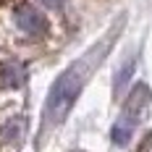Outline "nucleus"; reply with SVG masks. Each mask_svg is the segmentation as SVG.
Wrapping results in <instances>:
<instances>
[{"mask_svg": "<svg viewBox=\"0 0 152 152\" xmlns=\"http://www.w3.org/2000/svg\"><path fill=\"white\" fill-rule=\"evenodd\" d=\"M123 24H126V16H121V18L107 29V34L100 42H94L79 61H74L55 81H53V87L47 92V100H45V110H42V131H50V129H55V126H61V123L66 121V115H68V110L74 107L76 97L81 94L84 84H87L89 76L94 74V68L102 63V58L107 55V50L113 47L118 31L123 29Z\"/></svg>", "mask_w": 152, "mask_h": 152, "instance_id": "f257e3e1", "label": "nucleus"}, {"mask_svg": "<svg viewBox=\"0 0 152 152\" xmlns=\"http://www.w3.org/2000/svg\"><path fill=\"white\" fill-rule=\"evenodd\" d=\"M134 129H137V123L121 115V118L115 121V126H113L110 137H113V142H115L118 147H123V144H129V139H131V134H134Z\"/></svg>", "mask_w": 152, "mask_h": 152, "instance_id": "423d86ee", "label": "nucleus"}, {"mask_svg": "<svg viewBox=\"0 0 152 152\" xmlns=\"http://www.w3.org/2000/svg\"><path fill=\"white\" fill-rule=\"evenodd\" d=\"M42 5H47V8H53V11H61L63 8V0H39Z\"/></svg>", "mask_w": 152, "mask_h": 152, "instance_id": "6e6552de", "label": "nucleus"}, {"mask_svg": "<svg viewBox=\"0 0 152 152\" xmlns=\"http://www.w3.org/2000/svg\"><path fill=\"white\" fill-rule=\"evenodd\" d=\"M0 79H3L5 87H21L26 81V68L18 61H5L0 66Z\"/></svg>", "mask_w": 152, "mask_h": 152, "instance_id": "39448f33", "label": "nucleus"}, {"mask_svg": "<svg viewBox=\"0 0 152 152\" xmlns=\"http://www.w3.org/2000/svg\"><path fill=\"white\" fill-rule=\"evenodd\" d=\"M13 21H16V26L24 31V34H29V37H39V34L47 31L45 16L39 13L34 5H18L16 13H13Z\"/></svg>", "mask_w": 152, "mask_h": 152, "instance_id": "f03ea898", "label": "nucleus"}, {"mask_svg": "<svg viewBox=\"0 0 152 152\" xmlns=\"http://www.w3.org/2000/svg\"><path fill=\"white\" fill-rule=\"evenodd\" d=\"M24 131H26V121H24L21 115L5 121L3 129H0V144H5V147H18L21 139H24Z\"/></svg>", "mask_w": 152, "mask_h": 152, "instance_id": "20e7f679", "label": "nucleus"}, {"mask_svg": "<svg viewBox=\"0 0 152 152\" xmlns=\"http://www.w3.org/2000/svg\"><path fill=\"white\" fill-rule=\"evenodd\" d=\"M131 74H134V58H129V61H126L121 68L115 71V81H113V92H115V94H121V89L129 84Z\"/></svg>", "mask_w": 152, "mask_h": 152, "instance_id": "0eeeda50", "label": "nucleus"}, {"mask_svg": "<svg viewBox=\"0 0 152 152\" xmlns=\"http://www.w3.org/2000/svg\"><path fill=\"white\" fill-rule=\"evenodd\" d=\"M150 105V87L147 84H137L131 94L126 97V102H123V118H129V121H139V115L144 113V107Z\"/></svg>", "mask_w": 152, "mask_h": 152, "instance_id": "7ed1b4c3", "label": "nucleus"}]
</instances>
